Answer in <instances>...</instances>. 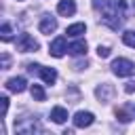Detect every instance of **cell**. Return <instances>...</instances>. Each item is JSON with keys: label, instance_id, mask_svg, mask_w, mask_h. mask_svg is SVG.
<instances>
[{"label": "cell", "instance_id": "6da1fadb", "mask_svg": "<svg viewBox=\"0 0 135 135\" xmlns=\"http://www.w3.org/2000/svg\"><path fill=\"white\" fill-rule=\"evenodd\" d=\"M93 6L101 11L103 23L110 25L112 30H118L120 23L124 21V11H127L124 0H93Z\"/></svg>", "mask_w": 135, "mask_h": 135}, {"label": "cell", "instance_id": "30bf717a", "mask_svg": "<svg viewBox=\"0 0 135 135\" xmlns=\"http://www.w3.org/2000/svg\"><path fill=\"white\" fill-rule=\"evenodd\" d=\"M51 118H53V122L61 124V122H65V120H68V110H65V108H61V105H57V108H53V110H51Z\"/></svg>", "mask_w": 135, "mask_h": 135}, {"label": "cell", "instance_id": "5b68a950", "mask_svg": "<svg viewBox=\"0 0 135 135\" xmlns=\"http://www.w3.org/2000/svg\"><path fill=\"white\" fill-rule=\"evenodd\" d=\"M95 122V116L91 114V112H76V116H74V124L78 127V129H84V127H91Z\"/></svg>", "mask_w": 135, "mask_h": 135}, {"label": "cell", "instance_id": "ffe728a7", "mask_svg": "<svg viewBox=\"0 0 135 135\" xmlns=\"http://www.w3.org/2000/svg\"><path fill=\"white\" fill-rule=\"evenodd\" d=\"M2 116H6V110H8V97H2Z\"/></svg>", "mask_w": 135, "mask_h": 135}, {"label": "cell", "instance_id": "52a82bcc", "mask_svg": "<svg viewBox=\"0 0 135 135\" xmlns=\"http://www.w3.org/2000/svg\"><path fill=\"white\" fill-rule=\"evenodd\" d=\"M40 32L42 34H53L55 30H57V19L55 17H51V15H44L42 19H40Z\"/></svg>", "mask_w": 135, "mask_h": 135}, {"label": "cell", "instance_id": "9a60e30c", "mask_svg": "<svg viewBox=\"0 0 135 135\" xmlns=\"http://www.w3.org/2000/svg\"><path fill=\"white\" fill-rule=\"evenodd\" d=\"M30 91H32V97H34L36 101H44V99H46V93H44V89H42L40 84H32Z\"/></svg>", "mask_w": 135, "mask_h": 135}, {"label": "cell", "instance_id": "ba28073f", "mask_svg": "<svg viewBox=\"0 0 135 135\" xmlns=\"http://www.w3.org/2000/svg\"><path fill=\"white\" fill-rule=\"evenodd\" d=\"M57 13L63 15V17H72V15L76 13V4H74V0H61V2L57 4Z\"/></svg>", "mask_w": 135, "mask_h": 135}, {"label": "cell", "instance_id": "4fadbf2b", "mask_svg": "<svg viewBox=\"0 0 135 135\" xmlns=\"http://www.w3.org/2000/svg\"><path fill=\"white\" fill-rule=\"evenodd\" d=\"M116 118L120 122H129L131 118H135V112H131V108H120V110H116Z\"/></svg>", "mask_w": 135, "mask_h": 135}, {"label": "cell", "instance_id": "277c9868", "mask_svg": "<svg viewBox=\"0 0 135 135\" xmlns=\"http://www.w3.org/2000/svg\"><path fill=\"white\" fill-rule=\"evenodd\" d=\"M65 51H68V44H65V38H63V36L55 38V40L51 42V46H49V53H51L53 57H63Z\"/></svg>", "mask_w": 135, "mask_h": 135}, {"label": "cell", "instance_id": "ac0fdd59", "mask_svg": "<svg viewBox=\"0 0 135 135\" xmlns=\"http://www.w3.org/2000/svg\"><path fill=\"white\" fill-rule=\"evenodd\" d=\"M97 55H99L101 59H105V57H110V49H108V46H101V44H99V46H97Z\"/></svg>", "mask_w": 135, "mask_h": 135}, {"label": "cell", "instance_id": "d6986e66", "mask_svg": "<svg viewBox=\"0 0 135 135\" xmlns=\"http://www.w3.org/2000/svg\"><path fill=\"white\" fill-rule=\"evenodd\" d=\"M124 91H127V93H135V80H129V82L124 84Z\"/></svg>", "mask_w": 135, "mask_h": 135}, {"label": "cell", "instance_id": "e0dca14e", "mask_svg": "<svg viewBox=\"0 0 135 135\" xmlns=\"http://www.w3.org/2000/svg\"><path fill=\"white\" fill-rule=\"evenodd\" d=\"M2 40H11V25L8 23H2Z\"/></svg>", "mask_w": 135, "mask_h": 135}, {"label": "cell", "instance_id": "3957f363", "mask_svg": "<svg viewBox=\"0 0 135 135\" xmlns=\"http://www.w3.org/2000/svg\"><path fill=\"white\" fill-rule=\"evenodd\" d=\"M38 49H40V44H38V40H34V36L21 34V36L17 38V51H21V53H32V51H38Z\"/></svg>", "mask_w": 135, "mask_h": 135}, {"label": "cell", "instance_id": "5bb4252c", "mask_svg": "<svg viewBox=\"0 0 135 135\" xmlns=\"http://www.w3.org/2000/svg\"><path fill=\"white\" fill-rule=\"evenodd\" d=\"M84 32H86V25H84V23H74V25H70V27L65 30V34H68V36H74V38L80 36V34H84Z\"/></svg>", "mask_w": 135, "mask_h": 135}, {"label": "cell", "instance_id": "8fae6325", "mask_svg": "<svg viewBox=\"0 0 135 135\" xmlns=\"http://www.w3.org/2000/svg\"><path fill=\"white\" fill-rule=\"evenodd\" d=\"M40 78H42L46 84H53V82L57 80V72H55V68H42V65H40Z\"/></svg>", "mask_w": 135, "mask_h": 135}, {"label": "cell", "instance_id": "7a4b0ae2", "mask_svg": "<svg viewBox=\"0 0 135 135\" xmlns=\"http://www.w3.org/2000/svg\"><path fill=\"white\" fill-rule=\"evenodd\" d=\"M112 72L116 76H131V74H135V63L129 61V59L118 57V59L112 61Z\"/></svg>", "mask_w": 135, "mask_h": 135}, {"label": "cell", "instance_id": "8992f818", "mask_svg": "<svg viewBox=\"0 0 135 135\" xmlns=\"http://www.w3.org/2000/svg\"><path fill=\"white\" fill-rule=\"evenodd\" d=\"M25 86H27V82H25V78H23V76L8 78V80H6V89H8L11 93H23V91H25Z\"/></svg>", "mask_w": 135, "mask_h": 135}, {"label": "cell", "instance_id": "9c48e42d", "mask_svg": "<svg viewBox=\"0 0 135 135\" xmlns=\"http://www.w3.org/2000/svg\"><path fill=\"white\" fill-rule=\"evenodd\" d=\"M68 53H70V55H74V57L84 55V53H86V42H84V40H76V42L68 44Z\"/></svg>", "mask_w": 135, "mask_h": 135}, {"label": "cell", "instance_id": "7c38bea8", "mask_svg": "<svg viewBox=\"0 0 135 135\" xmlns=\"http://www.w3.org/2000/svg\"><path fill=\"white\" fill-rule=\"evenodd\" d=\"M97 97L101 99V101H110V97L114 95V89L110 86V84H101V86H97Z\"/></svg>", "mask_w": 135, "mask_h": 135}, {"label": "cell", "instance_id": "2e32d148", "mask_svg": "<svg viewBox=\"0 0 135 135\" xmlns=\"http://www.w3.org/2000/svg\"><path fill=\"white\" fill-rule=\"evenodd\" d=\"M122 42H124L127 46L135 49V32H133V30H127V32L122 34Z\"/></svg>", "mask_w": 135, "mask_h": 135}, {"label": "cell", "instance_id": "44dd1931", "mask_svg": "<svg viewBox=\"0 0 135 135\" xmlns=\"http://www.w3.org/2000/svg\"><path fill=\"white\" fill-rule=\"evenodd\" d=\"M2 70H8V55H2Z\"/></svg>", "mask_w": 135, "mask_h": 135}]
</instances>
